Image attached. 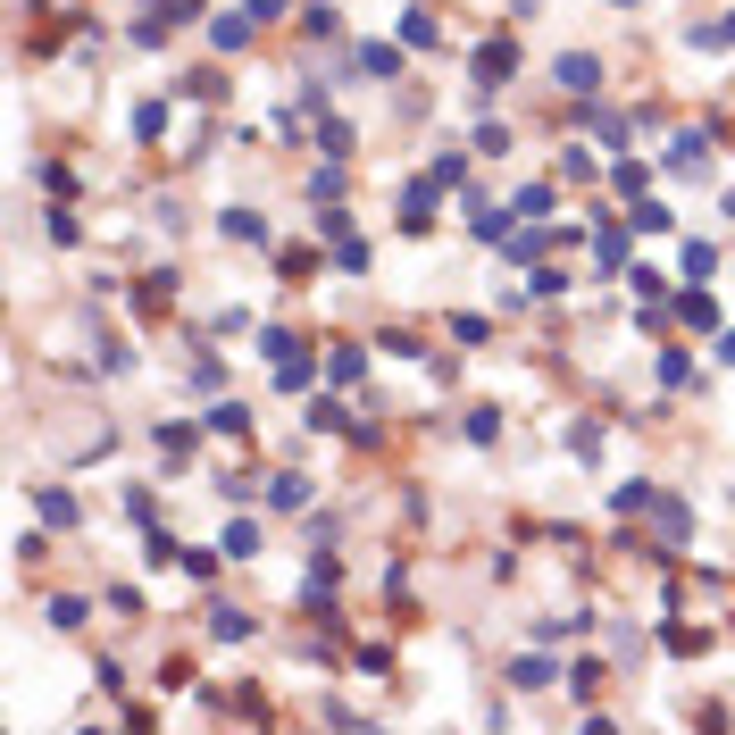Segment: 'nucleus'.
<instances>
[{
	"instance_id": "2",
	"label": "nucleus",
	"mask_w": 735,
	"mask_h": 735,
	"mask_svg": "<svg viewBox=\"0 0 735 735\" xmlns=\"http://www.w3.org/2000/svg\"><path fill=\"white\" fill-rule=\"evenodd\" d=\"M226 234H234V243H268V218H251V209H226Z\"/></svg>"
},
{
	"instance_id": "4",
	"label": "nucleus",
	"mask_w": 735,
	"mask_h": 735,
	"mask_svg": "<svg viewBox=\"0 0 735 735\" xmlns=\"http://www.w3.org/2000/svg\"><path fill=\"white\" fill-rule=\"evenodd\" d=\"M510 685H552V660H535V652H527V660L510 669Z\"/></svg>"
},
{
	"instance_id": "3",
	"label": "nucleus",
	"mask_w": 735,
	"mask_h": 735,
	"mask_svg": "<svg viewBox=\"0 0 735 735\" xmlns=\"http://www.w3.org/2000/svg\"><path fill=\"white\" fill-rule=\"evenodd\" d=\"M510 76V42H493V51H477V84H502Z\"/></svg>"
},
{
	"instance_id": "1",
	"label": "nucleus",
	"mask_w": 735,
	"mask_h": 735,
	"mask_svg": "<svg viewBox=\"0 0 735 735\" xmlns=\"http://www.w3.org/2000/svg\"><path fill=\"white\" fill-rule=\"evenodd\" d=\"M560 84H568V92H594V84H602V67H594V59H577V51H568V59H560Z\"/></svg>"
}]
</instances>
